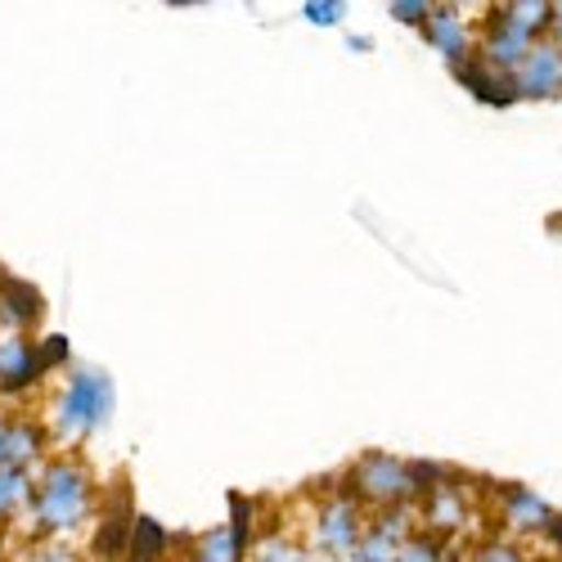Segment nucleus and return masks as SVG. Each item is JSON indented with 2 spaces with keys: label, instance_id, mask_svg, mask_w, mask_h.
Returning a JSON list of instances; mask_svg holds the SVG:
<instances>
[{
  "label": "nucleus",
  "instance_id": "10",
  "mask_svg": "<svg viewBox=\"0 0 562 562\" xmlns=\"http://www.w3.org/2000/svg\"><path fill=\"white\" fill-rule=\"evenodd\" d=\"M428 32H432V41L441 45L446 55H463V32H459V23H454V14L450 10H437L432 19H428Z\"/></svg>",
  "mask_w": 562,
  "mask_h": 562
},
{
  "label": "nucleus",
  "instance_id": "15",
  "mask_svg": "<svg viewBox=\"0 0 562 562\" xmlns=\"http://www.w3.org/2000/svg\"><path fill=\"white\" fill-rule=\"evenodd\" d=\"M306 19H315V23H334V19H338V5L319 0V5H306Z\"/></svg>",
  "mask_w": 562,
  "mask_h": 562
},
{
  "label": "nucleus",
  "instance_id": "7",
  "mask_svg": "<svg viewBox=\"0 0 562 562\" xmlns=\"http://www.w3.org/2000/svg\"><path fill=\"white\" fill-rule=\"evenodd\" d=\"M319 531H324V549L329 553H347L351 540H356V522H351V508L334 504V508H324V518H319Z\"/></svg>",
  "mask_w": 562,
  "mask_h": 562
},
{
  "label": "nucleus",
  "instance_id": "2",
  "mask_svg": "<svg viewBox=\"0 0 562 562\" xmlns=\"http://www.w3.org/2000/svg\"><path fill=\"white\" fill-rule=\"evenodd\" d=\"M86 513V482L72 468H55L41 495V522L45 527H72Z\"/></svg>",
  "mask_w": 562,
  "mask_h": 562
},
{
  "label": "nucleus",
  "instance_id": "1",
  "mask_svg": "<svg viewBox=\"0 0 562 562\" xmlns=\"http://www.w3.org/2000/svg\"><path fill=\"white\" fill-rule=\"evenodd\" d=\"M536 45V32L522 23L518 5H504L491 14V36H486V55L495 68H522Z\"/></svg>",
  "mask_w": 562,
  "mask_h": 562
},
{
  "label": "nucleus",
  "instance_id": "12",
  "mask_svg": "<svg viewBox=\"0 0 562 562\" xmlns=\"http://www.w3.org/2000/svg\"><path fill=\"white\" fill-rule=\"evenodd\" d=\"M5 293H10V311H14V319H32V315L41 311V302H36V293H32L27 284H5Z\"/></svg>",
  "mask_w": 562,
  "mask_h": 562
},
{
  "label": "nucleus",
  "instance_id": "13",
  "mask_svg": "<svg viewBox=\"0 0 562 562\" xmlns=\"http://www.w3.org/2000/svg\"><path fill=\"white\" fill-rule=\"evenodd\" d=\"M401 562H441V553H437V544H409L405 553H401Z\"/></svg>",
  "mask_w": 562,
  "mask_h": 562
},
{
  "label": "nucleus",
  "instance_id": "5",
  "mask_svg": "<svg viewBox=\"0 0 562 562\" xmlns=\"http://www.w3.org/2000/svg\"><path fill=\"white\" fill-rule=\"evenodd\" d=\"M356 477H360V486H364L369 495L396 499V495L409 486V468H401V463H392V459H369Z\"/></svg>",
  "mask_w": 562,
  "mask_h": 562
},
{
  "label": "nucleus",
  "instance_id": "3",
  "mask_svg": "<svg viewBox=\"0 0 562 562\" xmlns=\"http://www.w3.org/2000/svg\"><path fill=\"white\" fill-rule=\"evenodd\" d=\"M562 90V45L536 41L527 64L518 68V95H558Z\"/></svg>",
  "mask_w": 562,
  "mask_h": 562
},
{
  "label": "nucleus",
  "instance_id": "4",
  "mask_svg": "<svg viewBox=\"0 0 562 562\" xmlns=\"http://www.w3.org/2000/svg\"><path fill=\"white\" fill-rule=\"evenodd\" d=\"M109 405V383L100 373H81L72 392L64 396V428H95Z\"/></svg>",
  "mask_w": 562,
  "mask_h": 562
},
{
  "label": "nucleus",
  "instance_id": "14",
  "mask_svg": "<svg viewBox=\"0 0 562 562\" xmlns=\"http://www.w3.org/2000/svg\"><path fill=\"white\" fill-rule=\"evenodd\" d=\"M64 356H68V342H64V338H50V342H45V351H41V369L55 364V360H64Z\"/></svg>",
  "mask_w": 562,
  "mask_h": 562
},
{
  "label": "nucleus",
  "instance_id": "19",
  "mask_svg": "<svg viewBox=\"0 0 562 562\" xmlns=\"http://www.w3.org/2000/svg\"><path fill=\"white\" fill-rule=\"evenodd\" d=\"M553 27H558V41H562V5H553Z\"/></svg>",
  "mask_w": 562,
  "mask_h": 562
},
{
  "label": "nucleus",
  "instance_id": "8",
  "mask_svg": "<svg viewBox=\"0 0 562 562\" xmlns=\"http://www.w3.org/2000/svg\"><path fill=\"white\" fill-rule=\"evenodd\" d=\"M162 549H167V531H162L158 522L139 518V522L131 527V562H158Z\"/></svg>",
  "mask_w": 562,
  "mask_h": 562
},
{
  "label": "nucleus",
  "instance_id": "11",
  "mask_svg": "<svg viewBox=\"0 0 562 562\" xmlns=\"http://www.w3.org/2000/svg\"><path fill=\"white\" fill-rule=\"evenodd\" d=\"M199 562H239V549H234L229 531H216V536H207V544L199 549Z\"/></svg>",
  "mask_w": 562,
  "mask_h": 562
},
{
  "label": "nucleus",
  "instance_id": "6",
  "mask_svg": "<svg viewBox=\"0 0 562 562\" xmlns=\"http://www.w3.org/2000/svg\"><path fill=\"white\" fill-rule=\"evenodd\" d=\"M36 369H41V360L23 342H5V347H0V387H23Z\"/></svg>",
  "mask_w": 562,
  "mask_h": 562
},
{
  "label": "nucleus",
  "instance_id": "9",
  "mask_svg": "<svg viewBox=\"0 0 562 562\" xmlns=\"http://www.w3.org/2000/svg\"><path fill=\"white\" fill-rule=\"evenodd\" d=\"M508 522L513 527H544L549 522V508L536 499V495H527V491H518V486H513L508 491Z\"/></svg>",
  "mask_w": 562,
  "mask_h": 562
},
{
  "label": "nucleus",
  "instance_id": "17",
  "mask_svg": "<svg viewBox=\"0 0 562 562\" xmlns=\"http://www.w3.org/2000/svg\"><path fill=\"white\" fill-rule=\"evenodd\" d=\"M392 10H396V19H409V23H414V19H418V23L428 19V5H409V0H405V5H392Z\"/></svg>",
  "mask_w": 562,
  "mask_h": 562
},
{
  "label": "nucleus",
  "instance_id": "18",
  "mask_svg": "<svg viewBox=\"0 0 562 562\" xmlns=\"http://www.w3.org/2000/svg\"><path fill=\"white\" fill-rule=\"evenodd\" d=\"M257 562H297V558H293L289 549H266V553H261Z\"/></svg>",
  "mask_w": 562,
  "mask_h": 562
},
{
  "label": "nucleus",
  "instance_id": "16",
  "mask_svg": "<svg viewBox=\"0 0 562 562\" xmlns=\"http://www.w3.org/2000/svg\"><path fill=\"white\" fill-rule=\"evenodd\" d=\"M473 562H518V553H513V549H504V544H495V549H482Z\"/></svg>",
  "mask_w": 562,
  "mask_h": 562
}]
</instances>
